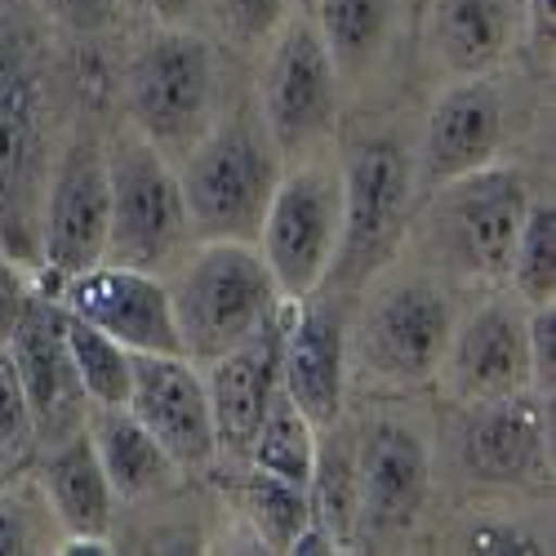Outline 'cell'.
<instances>
[{
	"label": "cell",
	"mask_w": 556,
	"mask_h": 556,
	"mask_svg": "<svg viewBox=\"0 0 556 556\" xmlns=\"http://www.w3.org/2000/svg\"><path fill=\"white\" fill-rule=\"evenodd\" d=\"M343 174V237L330 267V281L339 290L365 286L375 271H383L405 241L414 205V156L401 138L369 134L339 156Z\"/></svg>",
	"instance_id": "8"
},
{
	"label": "cell",
	"mask_w": 556,
	"mask_h": 556,
	"mask_svg": "<svg viewBox=\"0 0 556 556\" xmlns=\"http://www.w3.org/2000/svg\"><path fill=\"white\" fill-rule=\"evenodd\" d=\"M281 388L307 414L316 432H330L348 405V312L316 294L290 303L281 343Z\"/></svg>",
	"instance_id": "19"
},
{
	"label": "cell",
	"mask_w": 556,
	"mask_h": 556,
	"mask_svg": "<svg viewBox=\"0 0 556 556\" xmlns=\"http://www.w3.org/2000/svg\"><path fill=\"white\" fill-rule=\"evenodd\" d=\"M258 54L263 63L254 80V108L271 134V143L281 148L286 161L326 152L339 121L343 80L312 18L294 10Z\"/></svg>",
	"instance_id": "9"
},
{
	"label": "cell",
	"mask_w": 556,
	"mask_h": 556,
	"mask_svg": "<svg viewBox=\"0 0 556 556\" xmlns=\"http://www.w3.org/2000/svg\"><path fill=\"white\" fill-rule=\"evenodd\" d=\"M365 286L348 320V379L396 396L428 388L458 316L445 281L424 267H383Z\"/></svg>",
	"instance_id": "1"
},
{
	"label": "cell",
	"mask_w": 556,
	"mask_h": 556,
	"mask_svg": "<svg viewBox=\"0 0 556 556\" xmlns=\"http://www.w3.org/2000/svg\"><path fill=\"white\" fill-rule=\"evenodd\" d=\"M552 0H526V40L534 45L539 54H552Z\"/></svg>",
	"instance_id": "37"
},
{
	"label": "cell",
	"mask_w": 556,
	"mask_h": 556,
	"mask_svg": "<svg viewBox=\"0 0 556 556\" xmlns=\"http://www.w3.org/2000/svg\"><path fill=\"white\" fill-rule=\"evenodd\" d=\"M454 463L458 472L490 490L543 485L552 472V401L539 392H513L494 401L458 405Z\"/></svg>",
	"instance_id": "11"
},
{
	"label": "cell",
	"mask_w": 556,
	"mask_h": 556,
	"mask_svg": "<svg viewBox=\"0 0 556 556\" xmlns=\"http://www.w3.org/2000/svg\"><path fill=\"white\" fill-rule=\"evenodd\" d=\"M526 303L498 294L454 316L445 356L437 365V388L454 405L494 401L530 392V343H526Z\"/></svg>",
	"instance_id": "12"
},
{
	"label": "cell",
	"mask_w": 556,
	"mask_h": 556,
	"mask_svg": "<svg viewBox=\"0 0 556 556\" xmlns=\"http://www.w3.org/2000/svg\"><path fill=\"white\" fill-rule=\"evenodd\" d=\"M40 5L59 27H67L76 36H94V31L116 27V18L125 14L129 0H40Z\"/></svg>",
	"instance_id": "34"
},
{
	"label": "cell",
	"mask_w": 556,
	"mask_h": 556,
	"mask_svg": "<svg viewBox=\"0 0 556 556\" xmlns=\"http://www.w3.org/2000/svg\"><path fill=\"white\" fill-rule=\"evenodd\" d=\"M178 188L188 201L197 241H250L258 237L263 210L281 182L286 156L250 103L223 108L218 121L174 161Z\"/></svg>",
	"instance_id": "2"
},
{
	"label": "cell",
	"mask_w": 556,
	"mask_h": 556,
	"mask_svg": "<svg viewBox=\"0 0 556 556\" xmlns=\"http://www.w3.org/2000/svg\"><path fill=\"white\" fill-rule=\"evenodd\" d=\"M125 125L178 161L227 108L218 45L192 27L156 23L129 50L121 72Z\"/></svg>",
	"instance_id": "3"
},
{
	"label": "cell",
	"mask_w": 556,
	"mask_h": 556,
	"mask_svg": "<svg viewBox=\"0 0 556 556\" xmlns=\"http://www.w3.org/2000/svg\"><path fill=\"white\" fill-rule=\"evenodd\" d=\"M63 343H67L76 383H80L89 409H99V405H125L129 379H134V352L121 348L116 339H108L103 330H94L89 320L72 316V312H63Z\"/></svg>",
	"instance_id": "27"
},
{
	"label": "cell",
	"mask_w": 556,
	"mask_h": 556,
	"mask_svg": "<svg viewBox=\"0 0 556 556\" xmlns=\"http://www.w3.org/2000/svg\"><path fill=\"white\" fill-rule=\"evenodd\" d=\"M85 432L94 441V454L116 490V498H148L165 490L178 468L161 450V441L134 419L125 405H99L85 414Z\"/></svg>",
	"instance_id": "23"
},
{
	"label": "cell",
	"mask_w": 556,
	"mask_h": 556,
	"mask_svg": "<svg viewBox=\"0 0 556 556\" xmlns=\"http://www.w3.org/2000/svg\"><path fill=\"white\" fill-rule=\"evenodd\" d=\"M50 526H54V517H50V507H45L40 490H36V498L23 490H0V556L54 552L59 534H50Z\"/></svg>",
	"instance_id": "31"
},
{
	"label": "cell",
	"mask_w": 556,
	"mask_h": 556,
	"mask_svg": "<svg viewBox=\"0 0 556 556\" xmlns=\"http://www.w3.org/2000/svg\"><path fill=\"white\" fill-rule=\"evenodd\" d=\"M10 356L23 379V392L36 414V432L40 441H63L76 428H85V392L76 383V369L63 343V307L50 294H36L18 334L10 339Z\"/></svg>",
	"instance_id": "21"
},
{
	"label": "cell",
	"mask_w": 556,
	"mask_h": 556,
	"mask_svg": "<svg viewBox=\"0 0 556 556\" xmlns=\"http://www.w3.org/2000/svg\"><path fill=\"white\" fill-rule=\"evenodd\" d=\"M50 299L129 352H182L165 276L156 271L94 263L76 276H63Z\"/></svg>",
	"instance_id": "16"
},
{
	"label": "cell",
	"mask_w": 556,
	"mask_h": 556,
	"mask_svg": "<svg viewBox=\"0 0 556 556\" xmlns=\"http://www.w3.org/2000/svg\"><path fill=\"white\" fill-rule=\"evenodd\" d=\"M463 552H485V556H543L552 552V539H543L539 530L521 526V521H485L472 526L463 539Z\"/></svg>",
	"instance_id": "33"
},
{
	"label": "cell",
	"mask_w": 556,
	"mask_h": 556,
	"mask_svg": "<svg viewBox=\"0 0 556 556\" xmlns=\"http://www.w3.org/2000/svg\"><path fill=\"white\" fill-rule=\"evenodd\" d=\"M526 343H530V392L552 401V388H556V303L526 312Z\"/></svg>",
	"instance_id": "32"
},
{
	"label": "cell",
	"mask_w": 556,
	"mask_h": 556,
	"mask_svg": "<svg viewBox=\"0 0 556 556\" xmlns=\"http://www.w3.org/2000/svg\"><path fill=\"white\" fill-rule=\"evenodd\" d=\"M507 143V103L494 76L445 80L424 116L414 148V192L428 197L441 182H454L481 165H494Z\"/></svg>",
	"instance_id": "14"
},
{
	"label": "cell",
	"mask_w": 556,
	"mask_h": 556,
	"mask_svg": "<svg viewBox=\"0 0 556 556\" xmlns=\"http://www.w3.org/2000/svg\"><path fill=\"white\" fill-rule=\"evenodd\" d=\"M503 286L526 307L556 303V201H552V192L530 197L513 254H507Z\"/></svg>",
	"instance_id": "26"
},
{
	"label": "cell",
	"mask_w": 556,
	"mask_h": 556,
	"mask_svg": "<svg viewBox=\"0 0 556 556\" xmlns=\"http://www.w3.org/2000/svg\"><path fill=\"white\" fill-rule=\"evenodd\" d=\"M286 320H290V299L237 348H227L223 356L201 365L210 409H214V432H218V458H245V445L258 419L267 414L271 396L281 392Z\"/></svg>",
	"instance_id": "18"
},
{
	"label": "cell",
	"mask_w": 556,
	"mask_h": 556,
	"mask_svg": "<svg viewBox=\"0 0 556 556\" xmlns=\"http://www.w3.org/2000/svg\"><path fill=\"white\" fill-rule=\"evenodd\" d=\"M36 80V59H31V36L0 14V89H14Z\"/></svg>",
	"instance_id": "36"
},
{
	"label": "cell",
	"mask_w": 556,
	"mask_h": 556,
	"mask_svg": "<svg viewBox=\"0 0 556 556\" xmlns=\"http://www.w3.org/2000/svg\"><path fill=\"white\" fill-rule=\"evenodd\" d=\"M352 458H356V530L375 539L405 534L424 517L432 494L428 437L405 419L379 414L375 424H365Z\"/></svg>",
	"instance_id": "15"
},
{
	"label": "cell",
	"mask_w": 556,
	"mask_h": 556,
	"mask_svg": "<svg viewBox=\"0 0 556 556\" xmlns=\"http://www.w3.org/2000/svg\"><path fill=\"white\" fill-rule=\"evenodd\" d=\"M125 409L143 424L178 472H205L218 463V432L205 375L182 352H134Z\"/></svg>",
	"instance_id": "13"
},
{
	"label": "cell",
	"mask_w": 556,
	"mask_h": 556,
	"mask_svg": "<svg viewBox=\"0 0 556 556\" xmlns=\"http://www.w3.org/2000/svg\"><path fill=\"white\" fill-rule=\"evenodd\" d=\"M530 197L526 174L503 161L432 188L414 205L419 218H409L424 250L419 267L463 286H498Z\"/></svg>",
	"instance_id": "4"
},
{
	"label": "cell",
	"mask_w": 556,
	"mask_h": 556,
	"mask_svg": "<svg viewBox=\"0 0 556 556\" xmlns=\"http://www.w3.org/2000/svg\"><path fill=\"white\" fill-rule=\"evenodd\" d=\"M112 218V182H108V143L80 129L45 178L40 201V267L59 286L63 276L103 263Z\"/></svg>",
	"instance_id": "10"
},
{
	"label": "cell",
	"mask_w": 556,
	"mask_h": 556,
	"mask_svg": "<svg viewBox=\"0 0 556 556\" xmlns=\"http://www.w3.org/2000/svg\"><path fill=\"white\" fill-rule=\"evenodd\" d=\"M31 299H36V290L27 281V267H18L14 258L0 254V348H10V339L18 334Z\"/></svg>",
	"instance_id": "35"
},
{
	"label": "cell",
	"mask_w": 556,
	"mask_h": 556,
	"mask_svg": "<svg viewBox=\"0 0 556 556\" xmlns=\"http://www.w3.org/2000/svg\"><path fill=\"white\" fill-rule=\"evenodd\" d=\"M526 40V0H428L424 54L441 80L494 76Z\"/></svg>",
	"instance_id": "20"
},
{
	"label": "cell",
	"mask_w": 556,
	"mask_h": 556,
	"mask_svg": "<svg viewBox=\"0 0 556 556\" xmlns=\"http://www.w3.org/2000/svg\"><path fill=\"white\" fill-rule=\"evenodd\" d=\"M36 490L59 526V539H112L121 498L85 428H76L63 441H50V450L40 458Z\"/></svg>",
	"instance_id": "22"
},
{
	"label": "cell",
	"mask_w": 556,
	"mask_h": 556,
	"mask_svg": "<svg viewBox=\"0 0 556 556\" xmlns=\"http://www.w3.org/2000/svg\"><path fill=\"white\" fill-rule=\"evenodd\" d=\"M316 450H320V432L312 428V419L281 388L271 396L267 414L258 419V428L245 445V463H250V472H263V477H276V481H290V485L307 490L312 468H316Z\"/></svg>",
	"instance_id": "25"
},
{
	"label": "cell",
	"mask_w": 556,
	"mask_h": 556,
	"mask_svg": "<svg viewBox=\"0 0 556 556\" xmlns=\"http://www.w3.org/2000/svg\"><path fill=\"white\" fill-rule=\"evenodd\" d=\"M36 450H40V432H36L31 401L23 392L10 348H0V477L23 472L36 458Z\"/></svg>",
	"instance_id": "29"
},
{
	"label": "cell",
	"mask_w": 556,
	"mask_h": 556,
	"mask_svg": "<svg viewBox=\"0 0 556 556\" xmlns=\"http://www.w3.org/2000/svg\"><path fill=\"white\" fill-rule=\"evenodd\" d=\"M54 552L59 556H108L112 552V539H59Z\"/></svg>",
	"instance_id": "39"
},
{
	"label": "cell",
	"mask_w": 556,
	"mask_h": 556,
	"mask_svg": "<svg viewBox=\"0 0 556 556\" xmlns=\"http://www.w3.org/2000/svg\"><path fill=\"white\" fill-rule=\"evenodd\" d=\"M143 5H148L152 18L165 23V27H192V18L201 14L205 0H143Z\"/></svg>",
	"instance_id": "38"
},
{
	"label": "cell",
	"mask_w": 556,
	"mask_h": 556,
	"mask_svg": "<svg viewBox=\"0 0 556 556\" xmlns=\"http://www.w3.org/2000/svg\"><path fill=\"white\" fill-rule=\"evenodd\" d=\"M50 156H45L40 85L0 89V254L18 267H40V201Z\"/></svg>",
	"instance_id": "17"
},
{
	"label": "cell",
	"mask_w": 556,
	"mask_h": 556,
	"mask_svg": "<svg viewBox=\"0 0 556 556\" xmlns=\"http://www.w3.org/2000/svg\"><path fill=\"white\" fill-rule=\"evenodd\" d=\"M165 290L182 356L197 365L237 348L286 303L250 241H197L165 271Z\"/></svg>",
	"instance_id": "5"
},
{
	"label": "cell",
	"mask_w": 556,
	"mask_h": 556,
	"mask_svg": "<svg viewBox=\"0 0 556 556\" xmlns=\"http://www.w3.org/2000/svg\"><path fill=\"white\" fill-rule=\"evenodd\" d=\"M245 521H250L258 547L290 552L294 534L312 521V498H307L303 485L250 472V481H245Z\"/></svg>",
	"instance_id": "28"
},
{
	"label": "cell",
	"mask_w": 556,
	"mask_h": 556,
	"mask_svg": "<svg viewBox=\"0 0 556 556\" xmlns=\"http://www.w3.org/2000/svg\"><path fill=\"white\" fill-rule=\"evenodd\" d=\"M294 10H299L294 0H205L201 5V14H210V23H214L218 40L241 54H258Z\"/></svg>",
	"instance_id": "30"
},
{
	"label": "cell",
	"mask_w": 556,
	"mask_h": 556,
	"mask_svg": "<svg viewBox=\"0 0 556 556\" xmlns=\"http://www.w3.org/2000/svg\"><path fill=\"white\" fill-rule=\"evenodd\" d=\"M108 182H112V218H108L103 263L165 276L197 245L174 161L125 125L108 143Z\"/></svg>",
	"instance_id": "7"
},
{
	"label": "cell",
	"mask_w": 556,
	"mask_h": 556,
	"mask_svg": "<svg viewBox=\"0 0 556 556\" xmlns=\"http://www.w3.org/2000/svg\"><path fill=\"white\" fill-rule=\"evenodd\" d=\"M307 18L326 40L343 85L375 72L396 31V0H307Z\"/></svg>",
	"instance_id": "24"
},
{
	"label": "cell",
	"mask_w": 556,
	"mask_h": 556,
	"mask_svg": "<svg viewBox=\"0 0 556 556\" xmlns=\"http://www.w3.org/2000/svg\"><path fill=\"white\" fill-rule=\"evenodd\" d=\"M343 237V174L339 161L316 152L286 161L281 182L263 210L254 250L263 254L281 299L303 303L326 290Z\"/></svg>",
	"instance_id": "6"
}]
</instances>
